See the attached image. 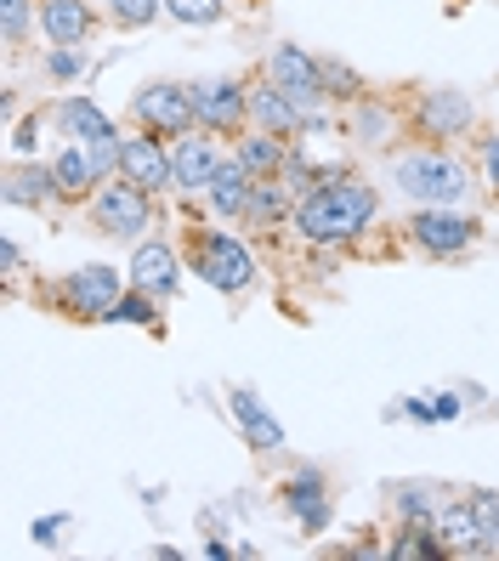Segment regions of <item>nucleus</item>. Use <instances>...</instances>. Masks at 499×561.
Masks as SVG:
<instances>
[{"mask_svg": "<svg viewBox=\"0 0 499 561\" xmlns=\"http://www.w3.org/2000/svg\"><path fill=\"white\" fill-rule=\"evenodd\" d=\"M375 187L370 182H358V176H324L318 187H307L302 199H295L290 221H295V233L313 239V244H347L358 239L363 227L375 221Z\"/></svg>", "mask_w": 499, "mask_h": 561, "instance_id": "obj_1", "label": "nucleus"}, {"mask_svg": "<svg viewBox=\"0 0 499 561\" xmlns=\"http://www.w3.org/2000/svg\"><path fill=\"white\" fill-rule=\"evenodd\" d=\"M392 182L397 193H409L415 205H460L472 193V176L465 164L438 153V148H415V153H397L392 159Z\"/></svg>", "mask_w": 499, "mask_h": 561, "instance_id": "obj_2", "label": "nucleus"}, {"mask_svg": "<svg viewBox=\"0 0 499 561\" xmlns=\"http://www.w3.org/2000/svg\"><path fill=\"white\" fill-rule=\"evenodd\" d=\"M193 267H199V278H205L211 289H222V295H239V289L256 284V255L239 239L211 233V227L193 239Z\"/></svg>", "mask_w": 499, "mask_h": 561, "instance_id": "obj_3", "label": "nucleus"}, {"mask_svg": "<svg viewBox=\"0 0 499 561\" xmlns=\"http://www.w3.org/2000/svg\"><path fill=\"white\" fill-rule=\"evenodd\" d=\"M91 221L103 227L109 239H125V244L143 239L148 227H154V193L120 176V182H109V187L91 199Z\"/></svg>", "mask_w": 499, "mask_h": 561, "instance_id": "obj_4", "label": "nucleus"}, {"mask_svg": "<svg viewBox=\"0 0 499 561\" xmlns=\"http://www.w3.org/2000/svg\"><path fill=\"white\" fill-rule=\"evenodd\" d=\"M131 114H137L154 137L177 142V137H193L199 130V114H193V91L188 85H171V80H154L131 96Z\"/></svg>", "mask_w": 499, "mask_h": 561, "instance_id": "obj_5", "label": "nucleus"}, {"mask_svg": "<svg viewBox=\"0 0 499 561\" xmlns=\"http://www.w3.org/2000/svg\"><path fill=\"white\" fill-rule=\"evenodd\" d=\"M268 80L290 96L295 108H307V114H318V108H324V96H329V85H324V57L302 51L295 41L273 46V57H268Z\"/></svg>", "mask_w": 499, "mask_h": 561, "instance_id": "obj_6", "label": "nucleus"}, {"mask_svg": "<svg viewBox=\"0 0 499 561\" xmlns=\"http://www.w3.org/2000/svg\"><path fill=\"white\" fill-rule=\"evenodd\" d=\"M472 119H477V103H472L460 85H431V91H420V103H415V114H409L415 137H426V142L465 137V130H472Z\"/></svg>", "mask_w": 499, "mask_h": 561, "instance_id": "obj_7", "label": "nucleus"}, {"mask_svg": "<svg viewBox=\"0 0 499 561\" xmlns=\"http://www.w3.org/2000/svg\"><path fill=\"white\" fill-rule=\"evenodd\" d=\"M409 239L426 250V255H460V250H472L477 244V216H465L454 205H426L420 216H409Z\"/></svg>", "mask_w": 499, "mask_h": 561, "instance_id": "obj_8", "label": "nucleus"}, {"mask_svg": "<svg viewBox=\"0 0 499 561\" xmlns=\"http://www.w3.org/2000/svg\"><path fill=\"white\" fill-rule=\"evenodd\" d=\"M193 91V114H199V130H239L250 125V91L239 80H199L188 85Z\"/></svg>", "mask_w": 499, "mask_h": 561, "instance_id": "obj_9", "label": "nucleus"}, {"mask_svg": "<svg viewBox=\"0 0 499 561\" xmlns=\"http://www.w3.org/2000/svg\"><path fill=\"white\" fill-rule=\"evenodd\" d=\"M120 176L137 182V187H148V193H165V187H171L177 171H171V148H165V137H154V130H143V137H125Z\"/></svg>", "mask_w": 499, "mask_h": 561, "instance_id": "obj_10", "label": "nucleus"}, {"mask_svg": "<svg viewBox=\"0 0 499 561\" xmlns=\"http://www.w3.org/2000/svg\"><path fill=\"white\" fill-rule=\"evenodd\" d=\"M120 273L114 267H75L69 278H63V301H69V312H80V318H103L114 301H120Z\"/></svg>", "mask_w": 499, "mask_h": 561, "instance_id": "obj_11", "label": "nucleus"}, {"mask_svg": "<svg viewBox=\"0 0 499 561\" xmlns=\"http://www.w3.org/2000/svg\"><path fill=\"white\" fill-rule=\"evenodd\" d=\"M250 125L273 130V137H307V108H295L273 80H261L250 85Z\"/></svg>", "mask_w": 499, "mask_h": 561, "instance_id": "obj_12", "label": "nucleus"}, {"mask_svg": "<svg viewBox=\"0 0 499 561\" xmlns=\"http://www.w3.org/2000/svg\"><path fill=\"white\" fill-rule=\"evenodd\" d=\"M97 28V12L86 0H41V35L52 46H86Z\"/></svg>", "mask_w": 499, "mask_h": 561, "instance_id": "obj_13", "label": "nucleus"}, {"mask_svg": "<svg viewBox=\"0 0 499 561\" xmlns=\"http://www.w3.org/2000/svg\"><path fill=\"white\" fill-rule=\"evenodd\" d=\"M171 171H177V187H211V176L222 171V148L205 137V130H193V137H177V148H171Z\"/></svg>", "mask_w": 499, "mask_h": 561, "instance_id": "obj_14", "label": "nucleus"}, {"mask_svg": "<svg viewBox=\"0 0 499 561\" xmlns=\"http://www.w3.org/2000/svg\"><path fill=\"white\" fill-rule=\"evenodd\" d=\"M0 199L18 205V210H41V205L63 199V193H57L52 164H12V171L0 176Z\"/></svg>", "mask_w": 499, "mask_h": 561, "instance_id": "obj_15", "label": "nucleus"}, {"mask_svg": "<svg viewBox=\"0 0 499 561\" xmlns=\"http://www.w3.org/2000/svg\"><path fill=\"white\" fill-rule=\"evenodd\" d=\"M131 284L148 289L154 301H165V295H177V284H182L177 250H171V244H143L137 255H131Z\"/></svg>", "mask_w": 499, "mask_h": 561, "instance_id": "obj_16", "label": "nucleus"}, {"mask_svg": "<svg viewBox=\"0 0 499 561\" xmlns=\"http://www.w3.org/2000/svg\"><path fill=\"white\" fill-rule=\"evenodd\" d=\"M52 119H57V130L69 142H103V137H120V130L109 125V114L97 108V103H86V96H63V103L52 108Z\"/></svg>", "mask_w": 499, "mask_h": 561, "instance_id": "obj_17", "label": "nucleus"}, {"mask_svg": "<svg viewBox=\"0 0 499 561\" xmlns=\"http://www.w3.org/2000/svg\"><path fill=\"white\" fill-rule=\"evenodd\" d=\"M233 420L245 425V437H250V448H261V454H279L284 448V425L268 414V403L256 398V391H233Z\"/></svg>", "mask_w": 499, "mask_h": 561, "instance_id": "obj_18", "label": "nucleus"}, {"mask_svg": "<svg viewBox=\"0 0 499 561\" xmlns=\"http://www.w3.org/2000/svg\"><path fill=\"white\" fill-rule=\"evenodd\" d=\"M52 176H57V193L63 199H86V193H97V182H103V171H97V159L86 142H69L57 159H52Z\"/></svg>", "mask_w": 499, "mask_h": 561, "instance_id": "obj_19", "label": "nucleus"}, {"mask_svg": "<svg viewBox=\"0 0 499 561\" xmlns=\"http://www.w3.org/2000/svg\"><path fill=\"white\" fill-rule=\"evenodd\" d=\"M284 505L290 516L307 527V534H318V527H329V500H324V477L318 471H302L284 482Z\"/></svg>", "mask_w": 499, "mask_h": 561, "instance_id": "obj_20", "label": "nucleus"}, {"mask_svg": "<svg viewBox=\"0 0 499 561\" xmlns=\"http://www.w3.org/2000/svg\"><path fill=\"white\" fill-rule=\"evenodd\" d=\"M438 539L449 550H465V556H483V522H477V505L472 500H454L438 511Z\"/></svg>", "mask_w": 499, "mask_h": 561, "instance_id": "obj_21", "label": "nucleus"}, {"mask_svg": "<svg viewBox=\"0 0 499 561\" xmlns=\"http://www.w3.org/2000/svg\"><path fill=\"white\" fill-rule=\"evenodd\" d=\"M250 171H245V164H239V153H233V159H222V171L211 176V210L227 221V216H245V199H250Z\"/></svg>", "mask_w": 499, "mask_h": 561, "instance_id": "obj_22", "label": "nucleus"}, {"mask_svg": "<svg viewBox=\"0 0 499 561\" xmlns=\"http://www.w3.org/2000/svg\"><path fill=\"white\" fill-rule=\"evenodd\" d=\"M290 137H273V130H239V164L250 176H279L284 171V159H290V148H284Z\"/></svg>", "mask_w": 499, "mask_h": 561, "instance_id": "obj_23", "label": "nucleus"}, {"mask_svg": "<svg viewBox=\"0 0 499 561\" xmlns=\"http://www.w3.org/2000/svg\"><path fill=\"white\" fill-rule=\"evenodd\" d=\"M284 210H295V205L284 199V187H279L273 176H256V182H250V199H245V221H256V227H273Z\"/></svg>", "mask_w": 499, "mask_h": 561, "instance_id": "obj_24", "label": "nucleus"}, {"mask_svg": "<svg viewBox=\"0 0 499 561\" xmlns=\"http://www.w3.org/2000/svg\"><path fill=\"white\" fill-rule=\"evenodd\" d=\"M103 323H148V329H159V307H154V295H148V289L131 284L120 301L103 312Z\"/></svg>", "mask_w": 499, "mask_h": 561, "instance_id": "obj_25", "label": "nucleus"}, {"mask_svg": "<svg viewBox=\"0 0 499 561\" xmlns=\"http://www.w3.org/2000/svg\"><path fill=\"white\" fill-rule=\"evenodd\" d=\"M392 130H397V114L381 108V103H358V137L370 142V148H386L392 142Z\"/></svg>", "mask_w": 499, "mask_h": 561, "instance_id": "obj_26", "label": "nucleus"}, {"mask_svg": "<svg viewBox=\"0 0 499 561\" xmlns=\"http://www.w3.org/2000/svg\"><path fill=\"white\" fill-rule=\"evenodd\" d=\"M165 12L177 23H193V28H211L227 18V0H165Z\"/></svg>", "mask_w": 499, "mask_h": 561, "instance_id": "obj_27", "label": "nucleus"}, {"mask_svg": "<svg viewBox=\"0 0 499 561\" xmlns=\"http://www.w3.org/2000/svg\"><path fill=\"white\" fill-rule=\"evenodd\" d=\"M404 414L420 420V425H443V420H460V398H454V391H438V398H409Z\"/></svg>", "mask_w": 499, "mask_h": 561, "instance_id": "obj_28", "label": "nucleus"}, {"mask_svg": "<svg viewBox=\"0 0 499 561\" xmlns=\"http://www.w3.org/2000/svg\"><path fill=\"white\" fill-rule=\"evenodd\" d=\"M29 28H35V0H0V35H7V46H23Z\"/></svg>", "mask_w": 499, "mask_h": 561, "instance_id": "obj_29", "label": "nucleus"}, {"mask_svg": "<svg viewBox=\"0 0 499 561\" xmlns=\"http://www.w3.org/2000/svg\"><path fill=\"white\" fill-rule=\"evenodd\" d=\"M397 511H404L415 527H426V522L438 527V511H443V505L431 500V488H397Z\"/></svg>", "mask_w": 499, "mask_h": 561, "instance_id": "obj_30", "label": "nucleus"}, {"mask_svg": "<svg viewBox=\"0 0 499 561\" xmlns=\"http://www.w3.org/2000/svg\"><path fill=\"white\" fill-rule=\"evenodd\" d=\"M159 12H165V0H109V18L120 28H148Z\"/></svg>", "mask_w": 499, "mask_h": 561, "instance_id": "obj_31", "label": "nucleus"}, {"mask_svg": "<svg viewBox=\"0 0 499 561\" xmlns=\"http://www.w3.org/2000/svg\"><path fill=\"white\" fill-rule=\"evenodd\" d=\"M324 85H329V96H341V103H358V91H363V80L341 57H324Z\"/></svg>", "mask_w": 499, "mask_h": 561, "instance_id": "obj_32", "label": "nucleus"}, {"mask_svg": "<svg viewBox=\"0 0 499 561\" xmlns=\"http://www.w3.org/2000/svg\"><path fill=\"white\" fill-rule=\"evenodd\" d=\"M477 505V522H483V556L499 550V493H472Z\"/></svg>", "mask_w": 499, "mask_h": 561, "instance_id": "obj_33", "label": "nucleus"}, {"mask_svg": "<svg viewBox=\"0 0 499 561\" xmlns=\"http://www.w3.org/2000/svg\"><path fill=\"white\" fill-rule=\"evenodd\" d=\"M46 69H52L57 80H80V75H86V57H80L75 46H57V51L46 57Z\"/></svg>", "mask_w": 499, "mask_h": 561, "instance_id": "obj_34", "label": "nucleus"}, {"mask_svg": "<svg viewBox=\"0 0 499 561\" xmlns=\"http://www.w3.org/2000/svg\"><path fill=\"white\" fill-rule=\"evenodd\" d=\"M279 176H284V187H313V164H307L302 153H290Z\"/></svg>", "mask_w": 499, "mask_h": 561, "instance_id": "obj_35", "label": "nucleus"}, {"mask_svg": "<svg viewBox=\"0 0 499 561\" xmlns=\"http://www.w3.org/2000/svg\"><path fill=\"white\" fill-rule=\"evenodd\" d=\"M63 527H69V516H46V522H35V545H57Z\"/></svg>", "mask_w": 499, "mask_h": 561, "instance_id": "obj_36", "label": "nucleus"}, {"mask_svg": "<svg viewBox=\"0 0 499 561\" xmlns=\"http://www.w3.org/2000/svg\"><path fill=\"white\" fill-rule=\"evenodd\" d=\"M18 267H23V250L12 239H0V273H18Z\"/></svg>", "mask_w": 499, "mask_h": 561, "instance_id": "obj_37", "label": "nucleus"}, {"mask_svg": "<svg viewBox=\"0 0 499 561\" xmlns=\"http://www.w3.org/2000/svg\"><path fill=\"white\" fill-rule=\"evenodd\" d=\"M483 171H488V182L499 187V137H494L488 148H483Z\"/></svg>", "mask_w": 499, "mask_h": 561, "instance_id": "obj_38", "label": "nucleus"}, {"mask_svg": "<svg viewBox=\"0 0 499 561\" xmlns=\"http://www.w3.org/2000/svg\"><path fill=\"white\" fill-rule=\"evenodd\" d=\"M35 130H41V114H35V119H29V125L18 130V137H12V142H18V153H29V148H35Z\"/></svg>", "mask_w": 499, "mask_h": 561, "instance_id": "obj_39", "label": "nucleus"}]
</instances>
